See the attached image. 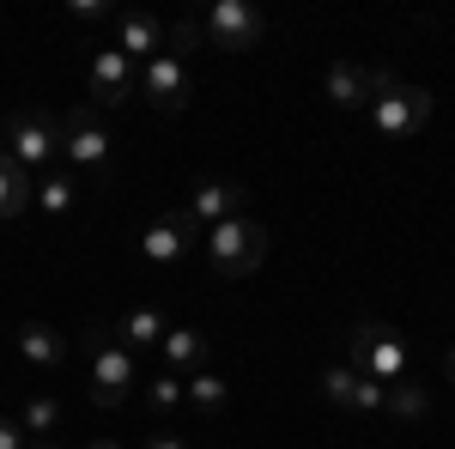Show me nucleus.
<instances>
[{
    "label": "nucleus",
    "instance_id": "obj_2",
    "mask_svg": "<svg viewBox=\"0 0 455 449\" xmlns=\"http://www.w3.org/2000/svg\"><path fill=\"white\" fill-rule=\"evenodd\" d=\"M85 346H92V401H98V407H122V401L140 389V358H134L128 346L109 341V328H92Z\"/></svg>",
    "mask_w": 455,
    "mask_h": 449
},
{
    "label": "nucleus",
    "instance_id": "obj_5",
    "mask_svg": "<svg viewBox=\"0 0 455 449\" xmlns=\"http://www.w3.org/2000/svg\"><path fill=\"white\" fill-rule=\"evenodd\" d=\"M352 371L388 389L395 377H407V341L383 322H358L352 328Z\"/></svg>",
    "mask_w": 455,
    "mask_h": 449
},
{
    "label": "nucleus",
    "instance_id": "obj_16",
    "mask_svg": "<svg viewBox=\"0 0 455 449\" xmlns=\"http://www.w3.org/2000/svg\"><path fill=\"white\" fill-rule=\"evenodd\" d=\"M164 334H171V328H164V316H158V310H128L116 328H109V341L128 346L134 358H140L146 346H164Z\"/></svg>",
    "mask_w": 455,
    "mask_h": 449
},
{
    "label": "nucleus",
    "instance_id": "obj_28",
    "mask_svg": "<svg viewBox=\"0 0 455 449\" xmlns=\"http://www.w3.org/2000/svg\"><path fill=\"white\" fill-rule=\"evenodd\" d=\"M443 377H450V382H455V346H450V365H443Z\"/></svg>",
    "mask_w": 455,
    "mask_h": 449
},
{
    "label": "nucleus",
    "instance_id": "obj_6",
    "mask_svg": "<svg viewBox=\"0 0 455 449\" xmlns=\"http://www.w3.org/2000/svg\"><path fill=\"white\" fill-rule=\"evenodd\" d=\"M201 36L225 55H249L261 36H267V19L249 6V0H212L207 19H201Z\"/></svg>",
    "mask_w": 455,
    "mask_h": 449
},
{
    "label": "nucleus",
    "instance_id": "obj_12",
    "mask_svg": "<svg viewBox=\"0 0 455 449\" xmlns=\"http://www.w3.org/2000/svg\"><path fill=\"white\" fill-rule=\"evenodd\" d=\"M322 395L334 401V407H347V413H383V382H371V377H358V371H322Z\"/></svg>",
    "mask_w": 455,
    "mask_h": 449
},
{
    "label": "nucleus",
    "instance_id": "obj_30",
    "mask_svg": "<svg viewBox=\"0 0 455 449\" xmlns=\"http://www.w3.org/2000/svg\"><path fill=\"white\" fill-rule=\"evenodd\" d=\"M85 449H122V444H85Z\"/></svg>",
    "mask_w": 455,
    "mask_h": 449
},
{
    "label": "nucleus",
    "instance_id": "obj_25",
    "mask_svg": "<svg viewBox=\"0 0 455 449\" xmlns=\"http://www.w3.org/2000/svg\"><path fill=\"white\" fill-rule=\"evenodd\" d=\"M68 12L79 19V25H116V12H122V6H109V0H73Z\"/></svg>",
    "mask_w": 455,
    "mask_h": 449
},
{
    "label": "nucleus",
    "instance_id": "obj_13",
    "mask_svg": "<svg viewBox=\"0 0 455 449\" xmlns=\"http://www.w3.org/2000/svg\"><path fill=\"white\" fill-rule=\"evenodd\" d=\"M116 49H122L134 68H146L152 55H164V25H158L152 12H116Z\"/></svg>",
    "mask_w": 455,
    "mask_h": 449
},
{
    "label": "nucleus",
    "instance_id": "obj_10",
    "mask_svg": "<svg viewBox=\"0 0 455 449\" xmlns=\"http://www.w3.org/2000/svg\"><path fill=\"white\" fill-rule=\"evenodd\" d=\"M140 92L152 109H164V116H176V109H188V98H195V85H188V61H176V55H152L140 68Z\"/></svg>",
    "mask_w": 455,
    "mask_h": 449
},
{
    "label": "nucleus",
    "instance_id": "obj_22",
    "mask_svg": "<svg viewBox=\"0 0 455 449\" xmlns=\"http://www.w3.org/2000/svg\"><path fill=\"white\" fill-rule=\"evenodd\" d=\"M225 401H231V389L212 371H195V377L182 382V407H195V413H225Z\"/></svg>",
    "mask_w": 455,
    "mask_h": 449
},
{
    "label": "nucleus",
    "instance_id": "obj_11",
    "mask_svg": "<svg viewBox=\"0 0 455 449\" xmlns=\"http://www.w3.org/2000/svg\"><path fill=\"white\" fill-rule=\"evenodd\" d=\"M395 73H383V68H352V61H334L328 68V98L340 109H371V98L383 92Z\"/></svg>",
    "mask_w": 455,
    "mask_h": 449
},
{
    "label": "nucleus",
    "instance_id": "obj_20",
    "mask_svg": "<svg viewBox=\"0 0 455 449\" xmlns=\"http://www.w3.org/2000/svg\"><path fill=\"white\" fill-rule=\"evenodd\" d=\"M31 207H43L49 219H61V212L79 207V182H73L68 171H43V182H36V201Z\"/></svg>",
    "mask_w": 455,
    "mask_h": 449
},
{
    "label": "nucleus",
    "instance_id": "obj_19",
    "mask_svg": "<svg viewBox=\"0 0 455 449\" xmlns=\"http://www.w3.org/2000/svg\"><path fill=\"white\" fill-rule=\"evenodd\" d=\"M19 425H25V437H31V444H43V437H55V431H61V401H55V395H36V389H25V407H19Z\"/></svg>",
    "mask_w": 455,
    "mask_h": 449
},
{
    "label": "nucleus",
    "instance_id": "obj_15",
    "mask_svg": "<svg viewBox=\"0 0 455 449\" xmlns=\"http://www.w3.org/2000/svg\"><path fill=\"white\" fill-rule=\"evenodd\" d=\"M31 201H36L31 171H25V164H19V158L0 146V225H6V219H19V212L31 207Z\"/></svg>",
    "mask_w": 455,
    "mask_h": 449
},
{
    "label": "nucleus",
    "instance_id": "obj_14",
    "mask_svg": "<svg viewBox=\"0 0 455 449\" xmlns=\"http://www.w3.org/2000/svg\"><path fill=\"white\" fill-rule=\"evenodd\" d=\"M243 182H231V176H212V182H201L195 188V201H188V212L201 219V225H225V219H243Z\"/></svg>",
    "mask_w": 455,
    "mask_h": 449
},
{
    "label": "nucleus",
    "instance_id": "obj_24",
    "mask_svg": "<svg viewBox=\"0 0 455 449\" xmlns=\"http://www.w3.org/2000/svg\"><path fill=\"white\" fill-rule=\"evenodd\" d=\"M164 43H171L164 55H176V61H182L188 49H201V43H207V36H201V19H176L171 31H164Z\"/></svg>",
    "mask_w": 455,
    "mask_h": 449
},
{
    "label": "nucleus",
    "instance_id": "obj_26",
    "mask_svg": "<svg viewBox=\"0 0 455 449\" xmlns=\"http://www.w3.org/2000/svg\"><path fill=\"white\" fill-rule=\"evenodd\" d=\"M0 449H31V437H25L19 419H0Z\"/></svg>",
    "mask_w": 455,
    "mask_h": 449
},
{
    "label": "nucleus",
    "instance_id": "obj_1",
    "mask_svg": "<svg viewBox=\"0 0 455 449\" xmlns=\"http://www.w3.org/2000/svg\"><path fill=\"white\" fill-rule=\"evenodd\" d=\"M207 268L219 279H249L261 261H267V231L255 225V219H225V225H212L207 231Z\"/></svg>",
    "mask_w": 455,
    "mask_h": 449
},
{
    "label": "nucleus",
    "instance_id": "obj_18",
    "mask_svg": "<svg viewBox=\"0 0 455 449\" xmlns=\"http://www.w3.org/2000/svg\"><path fill=\"white\" fill-rule=\"evenodd\" d=\"M158 352H164V365H171V371H188V377H195V371H207V334H195V328H171Z\"/></svg>",
    "mask_w": 455,
    "mask_h": 449
},
{
    "label": "nucleus",
    "instance_id": "obj_7",
    "mask_svg": "<svg viewBox=\"0 0 455 449\" xmlns=\"http://www.w3.org/2000/svg\"><path fill=\"white\" fill-rule=\"evenodd\" d=\"M61 158H68L73 171H85V176L109 171V134L98 128V109L92 104H79V109L61 116Z\"/></svg>",
    "mask_w": 455,
    "mask_h": 449
},
{
    "label": "nucleus",
    "instance_id": "obj_17",
    "mask_svg": "<svg viewBox=\"0 0 455 449\" xmlns=\"http://www.w3.org/2000/svg\"><path fill=\"white\" fill-rule=\"evenodd\" d=\"M12 341H19V358H25V365H61V358H68V334L49 328V322H25Z\"/></svg>",
    "mask_w": 455,
    "mask_h": 449
},
{
    "label": "nucleus",
    "instance_id": "obj_9",
    "mask_svg": "<svg viewBox=\"0 0 455 449\" xmlns=\"http://www.w3.org/2000/svg\"><path fill=\"white\" fill-rule=\"evenodd\" d=\"M201 243H207V225H201L188 207H176V212H164V219L146 231L140 249H146V261L171 268V261H182V255H188V249H201Z\"/></svg>",
    "mask_w": 455,
    "mask_h": 449
},
{
    "label": "nucleus",
    "instance_id": "obj_8",
    "mask_svg": "<svg viewBox=\"0 0 455 449\" xmlns=\"http://www.w3.org/2000/svg\"><path fill=\"white\" fill-rule=\"evenodd\" d=\"M92 98H98V109H122L140 98V68L116 49V43H104L98 55H92Z\"/></svg>",
    "mask_w": 455,
    "mask_h": 449
},
{
    "label": "nucleus",
    "instance_id": "obj_23",
    "mask_svg": "<svg viewBox=\"0 0 455 449\" xmlns=\"http://www.w3.org/2000/svg\"><path fill=\"white\" fill-rule=\"evenodd\" d=\"M146 401H152L158 413H176V407H182V377H176V371H158V377L146 382Z\"/></svg>",
    "mask_w": 455,
    "mask_h": 449
},
{
    "label": "nucleus",
    "instance_id": "obj_27",
    "mask_svg": "<svg viewBox=\"0 0 455 449\" xmlns=\"http://www.w3.org/2000/svg\"><path fill=\"white\" fill-rule=\"evenodd\" d=\"M146 449H188V437H176V431H152Z\"/></svg>",
    "mask_w": 455,
    "mask_h": 449
},
{
    "label": "nucleus",
    "instance_id": "obj_29",
    "mask_svg": "<svg viewBox=\"0 0 455 449\" xmlns=\"http://www.w3.org/2000/svg\"><path fill=\"white\" fill-rule=\"evenodd\" d=\"M31 449H61V444H55V437H43V444H31Z\"/></svg>",
    "mask_w": 455,
    "mask_h": 449
},
{
    "label": "nucleus",
    "instance_id": "obj_4",
    "mask_svg": "<svg viewBox=\"0 0 455 449\" xmlns=\"http://www.w3.org/2000/svg\"><path fill=\"white\" fill-rule=\"evenodd\" d=\"M431 122V92L425 85H407V79H388L383 92L371 98V128L388 140H413Z\"/></svg>",
    "mask_w": 455,
    "mask_h": 449
},
{
    "label": "nucleus",
    "instance_id": "obj_3",
    "mask_svg": "<svg viewBox=\"0 0 455 449\" xmlns=\"http://www.w3.org/2000/svg\"><path fill=\"white\" fill-rule=\"evenodd\" d=\"M0 146L25 164V171H49L55 158H61V116H36V109H19V116H6V128H0Z\"/></svg>",
    "mask_w": 455,
    "mask_h": 449
},
{
    "label": "nucleus",
    "instance_id": "obj_21",
    "mask_svg": "<svg viewBox=\"0 0 455 449\" xmlns=\"http://www.w3.org/2000/svg\"><path fill=\"white\" fill-rule=\"evenodd\" d=\"M425 407H431V395H425L419 377H395L383 389V413H395V419H425Z\"/></svg>",
    "mask_w": 455,
    "mask_h": 449
}]
</instances>
